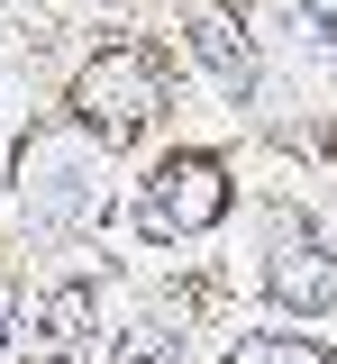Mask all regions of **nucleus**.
Masks as SVG:
<instances>
[{
  "label": "nucleus",
  "mask_w": 337,
  "mask_h": 364,
  "mask_svg": "<svg viewBox=\"0 0 337 364\" xmlns=\"http://www.w3.org/2000/svg\"><path fill=\"white\" fill-rule=\"evenodd\" d=\"M183 37H192V64H200V73H210L219 91H237V100L255 91V73H264V64H255V46H246V28L228 18V9H210V0H200Z\"/></svg>",
  "instance_id": "nucleus-5"
},
{
  "label": "nucleus",
  "mask_w": 337,
  "mask_h": 364,
  "mask_svg": "<svg viewBox=\"0 0 337 364\" xmlns=\"http://www.w3.org/2000/svg\"><path fill=\"white\" fill-rule=\"evenodd\" d=\"M119 364H183V318H137L119 337Z\"/></svg>",
  "instance_id": "nucleus-8"
},
{
  "label": "nucleus",
  "mask_w": 337,
  "mask_h": 364,
  "mask_svg": "<svg viewBox=\"0 0 337 364\" xmlns=\"http://www.w3.org/2000/svg\"><path fill=\"white\" fill-rule=\"evenodd\" d=\"M228 164L219 155H200V146H173L155 173H146V228L155 237H210V228L228 219Z\"/></svg>",
  "instance_id": "nucleus-3"
},
{
  "label": "nucleus",
  "mask_w": 337,
  "mask_h": 364,
  "mask_svg": "<svg viewBox=\"0 0 337 364\" xmlns=\"http://www.w3.org/2000/svg\"><path fill=\"white\" fill-rule=\"evenodd\" d=\"M264 291H274L283 310H328L337 301V255L319 237H283V246L264 255Z\"/></svg>",
  "instance_id": "nucleus-4"
},
{
  "label": "nucleus",
  "mask_w": 337,
  "mask_h": 364,
  "mask_svg": "<svg viewBox=\"0 0 337 364\" xmlns=\"http://www.w3.org/2000/svg\"><path fill=\"white\" fill-rule=\"evenodd\" d=\"M219 364H337L319 337H291V328H255V337H237Z\"/></svg>",
  "instance_id": "nucleus-6"
},
{
  "label": "nucleus",
  "mask_w": 337,
  "mask_h": 364,
  "mask_svg": "<svg viewBox=\"0 0 337 364\" xmlns=\"http://www.w3.org/2000/svg\"><path fill=\"white\" fill-rule=\"evenodd\" d=\"M0 364H28V301L9 273H0Z\"/></svg>",
  "instance_id": "nucleus-9"
},
{
  "label": "nucleus",
  "mask_w": 337,
  "mask_h": 364,
  "mask_svg": "<svg viewBox=\"0 0 337 364\" xmlns=\"http://www.w3.org/2000/svg\"><path fill=\"white\" fill-rule=\"evenodd\" d=\"M64 109H73V128L100 136V146H128V136L164 109V73H155V55L146 46H100L92 64L73 73L64 91Z\"/></svg>",
  "instance_id": "nucleus-2"
},
{
  "label": "nucleus",
  "mask_w": 337,
  "mask_h": 364,
  "mask_svg": "<svg viewBox=\"0 0 337 364\" xmlns=\"http://www.w3.org/2000/svg\"><path fill=\"white\" fill-rule=\"evenodd\" d=\"M37 328H46L55 346H82L92 337V282H55L46 301H37Z\"/></svg>",
  "instance_id": "nucleus-7"
},
{
  "label": "nucleus",
  "mask_w": 337,
  "mask_h": 364,
  "mask_svg": "<svg viewBox=\"0 0 337 364\" xmlns=\"http://www.w3.org/2000/svg\"><path fill=\"white\" fill-rule=\"evenodd\" d=\"M301 18H310V28H319V46L337 55V0H301Z\"/></svg>",
  "instance_id": "nucleus-10"
},
{
  "label": "nucleus",
  "mask_w": 337,
  "mask_h": 364,
  "mask_svg": "<svg viewBox=\"0 0 337 364\" xmlns=\"http://www.w3.org/2000/svg\"><path fill=\"white\" fill-rule=\"evenodd\" d=\"M18 210L55 237H82L100 228V155L82 128H28L18 146Z\"/></svg>",
  "instance_id": "nucleus-1"
}]
</instances>
